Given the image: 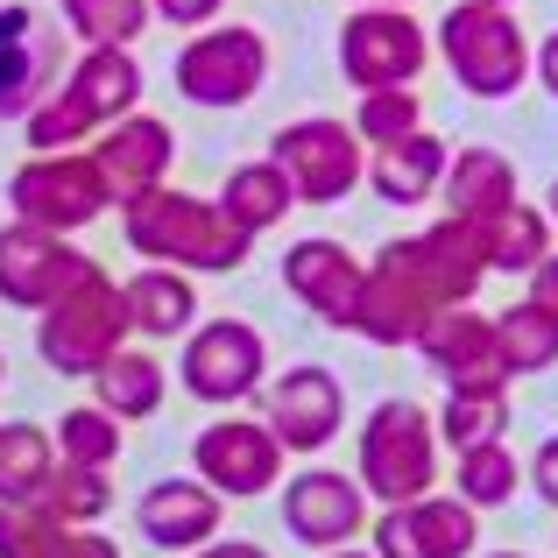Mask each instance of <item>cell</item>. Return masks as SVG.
I'll return each instance as SVG.
<instances>
[{"mask_svg": "<svg viewBox=\"0 0 558 558\" xmlns=\"http://www.w3.org/2000/svg\"><path fill=\"white\" fill-rule=\"evenodd\" d=\"M121 233L142 262H163V269H184V276H233L247 262V233L219 213L213 198L198 191H142V198L121 205Z\"/></svg>", "mask_w": 558, "mask_h": 558, "instance_id": "6da1fadb", "label": "cell"}, {"mask_svg": "<svg viewBox=\"0 0 558 558\" xmlns=\"http://www.w3.org/2000/svg\"><path fill=\"white\" fill-rule=\"evenodd\" d=\"M438 460H446V446H438V424L424 403H410V396H389V403L368 410V424H361V495L381 509H403L417 502V495L438 488Z\"/></svg>", "mask_w": 558, "mask_h": 558, "instance_id": "7a4b0ae2", "label": "cell"}, {"mask_svg": "<svg viewBox=\"0 0 558 558\" xmlns=\"http://www.w3.org/2000/svg\"><path fill=\"white\" fill-rule=\"evenodd\" d=\"M438 57H446L452 85L474 99H517L531 78V36H523L517 8H495V0H460L438 22Z\"/></svg>", "mask_w": 558, "mask_h": 558, "instance_id": "3957f363", "label": "cell"}, {"mask_svg": "<svg viewBox=\"0 0 558 558\" xmlns=\"http://www.w3.org/2000/svg\"><path fill=\"white\" fill-rule=\"evenodd\" d=\"M121 347H128V304H121V283H113L107 269L85 276L78 290H64L50 312H36V354L50 361L57 375L93 381Z\"/></svg>", "mask_w": 558, "mask_h": 558, "instance_id": "277c9868", "label": "cell"}, {"mask_svg": "<svg viewBox=\"0 0 558 558\" xmlns=\"http://www.w3.org/2000/svg\"><path fill=\"white\" fill-rule=\"evenodd\" d=\"M8 205L22 227H43V233H78L93 227V219L113 213L107 198V178H99V163L85 149H64V156H28L22 170L8 178Z\"/></svg>", "mask_w": 558, "mask_h": 558, "instance_id": "5b68a950", "label": "cell"}, {"mask_svg": "<svg viewBox=\"0 0 558 558\" xmlns=\"http://www.w3.org/2000/svg\"><path fill=\"white\" fill-rule=\"evenodd\" d=\"M269 163L290 178V198L298 205H340L354 198L361 178H368V149L347 121H290L276 128Z\"/></svg>", "mask_w": 558, "mask_h": 558, "instance_id": "8992f818", "label": "cell"}, {"mask_svg": "<svg viewBox=\"0 0 558 558\" xmlns=\"http://www.w3.org/2000/svg\"><path fill=\"white\" fill-rule=\"evenodd\" d=\"M432 64V36L410 8H354L340 22V71L354 93H396L417 85V71Z\"/></svg>", "mask_w": 558, "mask_h": 558, "instance_id": "52a82bcc", "label": "cell"}, {"mask_svg": "<svg viewBox=\"0 0 558 558\" xmlns=\"http://www.w3.org/2000/svg\"><path fill=\"white\" fill-rule=\"evenodd\" d=\"M269 78V43L262 28L241 22H213L178 50V93L191 107H247Z\"/></svg>", "mask_w": 558, "mask_h": 558, "instance_id": "ba28073f", "label": "cell"}, {"mask_svg": "<svg viewBox=\"0 0 558 558\" xmlns=\"http://www.w3.org/2000/svg\"><path fill=\"white\" fill-rule=\"evenodd\" d=\"M184 389L198 403H247L269 381V340H262L247 318H205V326L184 332V361H178Z\"/></svg>", "mask_w": 558, "mask_h": 558, "instance_id": "9c48e42d", "label": "cell"}, {"mask_svg": "<svg viewBox=\"0 0 558 558\" xmlns=\"http://www.w3.org/2000/svg\"><path fill=\"white\" fill-rule=\"evenodd\" d=\"M283 460L276 432L262 417H213L198 438H191V466L198 481L219 495V502H255V495L283 488Z\"/></svg>", "mask_w": 558, "mask_h": 558, "instance_id": "30bf717a", "label": "cell"}, {"mask_svg": "<svg viewBox=\"0 0 558 558\" xmlns=\"http://www.w3.org/2000/svg\"><path fill=\"white\" fill-rule=\"evenodd\" d=\"M438 318V298L424 290V276L403 262V247H381L375 262H361V290L340 332H361L375 347H417V332Z\"/></svg>", "mask_w": 558, "mask_h": 558, "instance_id": "8fae6325", "label": "cell"}, {"mask_svg": "<svg viewBox=\"0 0 558 558\" xmlns=\"http://www.w3.org/2000/svg\"><path fill=\"white\" fill-rule=\"evenodd\" d=\"M85 276H99L93 255L64 241V233H43V227H0V304L14 312H50L64 290H78Z\"/></svg>", "mask_w": 558, "mask_h": 558, "instance_id": "7c38bea8", "label": "cell"}, {"mask_svg": "<svg viewBox=\"0 0 558 558\" xmlns=\"http://www.w3.org/2000/svg\"><path fill=\"white\" fill-rule=\"evenodd\" d=\"M368 551L375 558H474L481 551V509L432 488L403 509L368 517Z\"/></svg>", "mask_w": 558, "mask_h": 558, "instance_id": "4fadbf2b", "label": "cell"}, {"mask_svg": "<svg viewBox=\"0 0 558 558\" xmlns=\"http://www.w3.org/2000/svg\"><path fill=\"white\" fill-rule=\"evenodd\" d=\"M262 403H269V432L283 452H326L347 424V396H340V375L304 361V368H283L276 381H262Z\"/></svg>", "mask_w": 558, "mask_h": 558, "instance_id": "5bb4252c", "label": "cell"}, {"mask_svg": "<svg viewBox=\"0 0 558 558\" xmlns=\"http://www.w3.org/2000/svg\"><path fill=\"white\" fill-rule=\"evenodd\" d=\"M283 502V531L298 537V545L312 551H340L354 545L361 531H368V495H361L354 474H332V466H304V474H290V488L276 495Z\"/></svg>", "mask_w": 558, "mask_h": 558, "instance_id": "9a60e30c", "label": "cell"}, {"mask_svg": "<svg viewBox=\"0 0 558 558\" xmlns=\"http://www.w3.org/2000/svg\"><path fill=\"white\" fill-rule=\"evenodd\" d=\"M85 156H93L99 178H107V198L128 205V198H142V191H156L170 178V163H178V135H170L156 113H121L113 128L93 135Z\"/></svg>", "mask_w": 558, "mask_h": 558, "instance_id": "2e32d148", "label": "cell"}, {"mask_svg": "<svg viewBox=\"0 0 558 558\" xmlns=\"http://www.w3.org/2000/svg\"><path fill=\"white\" fill-rule=\"evenodd\" d=\"M417 354L432 375H446V389H509L502 354H495V318L474 304H452L417 332Z\"/></svg>", "mask_w": 558, "mask_h": 558, "instance_id": "e0dca14e", "label": "cell"}, {"mask_svg": "<svg viewBox=\"0 0 558 558\" xmlns=\"http://www.w3.org/2000/svg\"><path fill=\"white\" fill-rule=\"evenodd\" d=\"M219 517H227V502H219L198 474L149 481V488H142V502H135V523H142V537H149L156 551H198V545H213V537H219Z\"/></svg>", "mask_w": 558, "mask_h": 558, "instance_id": "ac0fdd59", "label": "cell"}, {"mask_svg": "<svg viewBox=\"0 0 558 558\" xmlns=\"http://www.w3.org/2000/svg\"><path fill=\"white\" fill-rule=\"evenodd\" d=\"M283 290L304 304L312 318H326V326H347V312H354V290H361V262L347 255L340 241H298L283 255Z\"/></svg>", "mask_w": 558, "mask_h": 558, "instance_id": "d6986e66", "label": "cell"}, {"mask_svg": "<svg viewBox=\"0 0 558 558\" xmlns=\"http://www.w3.org/2000/svg\"><path fill=\"white\" fill-rule=\"evenodd\" d=\"M50 71H57V36L28 8H0V121L43 107Z\"/></svg>", "mask_w": 558, "mask_h": 558, "instance_id": "ffe728a7", "label": "cell"}, {"mask_svg": "<svg viewBox=\"0 0 558 558\" xmlns=\"http://www.w3.org/2000/svg\"><path fill=\"white\" fill-rule=\"evenodd\" d=\"M121 304H128V332H142V340H178V332L198 326V283L184 269H163V262L128 276Z\"/></svg>", "mask_w": 558, "mask_h": 558, "instance_id": "44dd1931", "label": "cell"}, {"mask_svg": "<svg viewBox=\"0 0 558 558\" xmlns=\"http://www.w3.org/2000/svg\"><path fill=\"white\" fill-rule=\"evenodd\" d=\"M446 219H474V227H488V219H502L509 205H517V163H509L502 149H460L446 163Z\"/></svg>", "mask_w": 558, "mask_h": 558, "instance_id": "7402d4cb", "label": "cell"}, {"mask_svg": "<svg viewBox=\"0 0 558 558\" xmlns=\"http://www.w3.org/2000/svg\"><path fill=\"white\" fill-rule=\"evenodd\" d=\"M446 163H452V149L424 128V135H410V142H396V149H375L368 156V178L361 184H375V198L381 205H424V198H438V184H446Z\"/></svg>", "mask_w": 558, "mask_h": 558, "instance_id": "603a6c76", "label": "cell"}, {"mask_svg": "<svg viewBox=\"0 0 558 558\" xmlns=\"http://www.w3.org/2000/svg\"><path fill=\"white\" fill-rule=\"evenodd\" d=\"M64 93L78 99L99 128H113L121 113L142 107V64H135V50H85L78 71L64 78Z\"/></svg>", "mask_w": 558, "mask_h": 558, "instance_id": "cb8c5ba5", "label": "cell"}, {"mask_svg": "<svg viewBox=\"0 0 558 558\" xmlns=\"http://www.w3.org/2000/svg\"><path fill=\"white\" fill-rule=\"evenodd\" d=\"M0 558H121V545L99 531L50 523L43 509H0Z\"/></svg>", "mask_w": 558, "mask_h": 558, "instance_id": "d4e9b609", "label": "cell"}, {"mask_svg": "<svg viewBox=\"0 0 558 558\" xmlns=\"http://www.w3.org/2000/svg\"><path fill=\"white\" fill-rule=\"evenodd\" d=\"M93 389H99V410H107V417L142 424V417H156V410H163V389H170V381H163V361H156V354L121 347V354L93 375Z\"/></svg>", "mask_w": 558, "mask_h": 558, "instance_id": "484cf974", "label": "cell"}, {"mask_svg": "<svg viewBox=\"0 0 558 558\" xmlns=\"http://www.w3.org/2000/svg\"><path fill=\"white\" fill-rule=\"evenodd\" d=\"M213 205L247 233V241H255V233L276 227V219H290V205H298V198H290V178H283L276 163H241L227 184H219Z\"/></svg>", "mask_w": 558, "mask_h": 558, "instance_id": "4316f807", "label": "cell"}, {"mask_svg": "<svg viewBox=\"0 0 558 558\" xmlns=\"http://www.w3.org/2000/svg\"><path fill=\"white\" fill-rule=\"evenodd\" d=\"M57 474V446L43 424H0V509H28Z\"/></svg>", "mask_w": 558, "mask_h": 558, "instance_id": "83f0119b", "label": "cell"}, {"mask_svg": "<svg viewBox=\"0 0 558 558\" xmlns=\"http://www.w3.org/2000/svg\"><path fill=\"white\" fill-rule=\"evenodd\" d=\"M495 354H502L509 381L558 368V318H545L531 298H517L509 312H495Z\"/></svg>", "mask_w": 558, "mask_h": 558, "instance_id": "f1b7e54d", "label": "cell"}, {"mask_svg": "<svg viewBox=\"0 0 558 558\" xmlns=\"http://www.w3.org/2000/svg\"><path fill=\"white\" fill-rule=\"evenodd\" d=\"M551 219H545V205H509L502 219H488V276H531L537 262L551 255Z\"/></svg>", "mask_w": 558, "mask_h": 558, "instance_id": "f546056e", "label": "cell"}, {"mask_svg": "<svg viewBox=\"0 0 558 558\" xmlns=\"http://www.w3.org/2000/svg\"><path fill=\"white\" fill-rule=\"evenodd\" d=\"M432 424H438V446H452V452L495 446L509 432V389H446V410Z\"/></svg>", "mask_w": 558, "mask_h": 558, "instance_id": "4dcf8cb0", "label": "cell"}, {"mask_svg": "<svg viewBox=\"0 0 558 558\" xmlns=\"http://www.w3.org/2000/svg\"><path fill=\"white\" fill-rule=\"evenodd\" d=\"M28 509H43L50 523H71V531H93V523L113 509V481L99 474V466H64L57 460V474L43 481V495Z\"/></svg>", "mask_w": 558, "mask_h": 558, "instance_id": "1f68e13d", "label": "cell"}, {"mask_svg": "<svg viewBox=\"0 0 558 558\" xmlns=\"http://www.w3.org/2000/svg\"><path fill=\"white\" fill-rule=\"evenodd\" d=\"M517 488H523V466H517V446H474V452H460V502L466 509H502V502H517Z\"/></svg>", "mask_w": 558, "mask_h": 558, "instance_id": "d6a6232c", "label": "cell"}, {"mask_svg": "<svg viewBox=\"0 0 558 558\" xmlns=\"http://www.w3.org/2000/svg\"><path fill=\"white\" fill-rule=\"evenodd\" d=\"M64 22L78 28L85 50H128L156 14H149V0H64Z\"/></svg>", "mask_w": 558, "mask_h": 558, "instance_id": "836d02e7", "label": "cell"}, {"mask_svg": "<svg viewBox=\"0 0 558 558\" xmlns=\"http://www.w3.org/2000/svg\"><path fill=\"white\" fill-rule=\"evenodd\" d=\"M50 446H57L64 466H99V474H107V466L121 460V417H107L99 403L64 410V424L50 432Z\"/></svg>", "mask_w": 558, "mask_h": 558, "instance_id": "e575fe53", "label": "cell"}, {"mask_svg": "<svg viewBox=\"0 0 558 558\" xmlns=\"http://www.w3.org/2000/svg\"><path fill=\"white\" fill-rule=\"evenodd\" d=\"M354 135H361V149H396V142H410V135H424V99L410 93V85H396V93H361V107H354Z\"/></svg>", "mask_w": 558, "mask_h": 558, "instance_id": "d590c367", "label": "cell"}, {"mask_svg": "<svg viewBox=\"0 0 558 558\" xmlns=\"http://www.w3.org/2000/svg\"><path fill=\"white\" fill-rule=\"evenodd\" d=\"M22 135H28V156H64V149H85L99 135V121L71 93H43V107L22 113Z\"/></svg>", "mask_w": 558, "mask_h": 558, "instance_id": "8d00e7d4", "label": "cell"}, {"mask_svg": "<svg viewBox=\"0 0 558 558\" xmlns=\"http://www.w3.org/2000/svg\"><path fill=\"white\" fill-rule=\"evenodd\" d=\"M227 0H149V14H163L170 28H213Z\"/></svg>", "mask_w": 558, "mask_h": 558, "instance_id": "74e56055", "label": "cell"}, {"mask_svg": "<svg viewBox=\"0 0 558 558\" xmlns=\"http://www.w3.org/2000/svg\"><path fill=\"white\" fill-rule=\"evenodd\" d=\"M531 304H537L545 318H558V247H551V255L531 269Z\"/></svg>", "mask_w": 558, "mask_h": 558, "instance_id": "f35d334b", "label": "cell"}, {"mask_svg": "<svg viewBox=\"0 0 558 558\" xmlns=\"http://www.w3.org/2000/svg\"><path fill=\"white\" fill-rule=\"evenodd\" d=\"M531 488L558 509V432L545 438V446H537V460H531Z\"/></svg>", "mask_w": 558, "mask_h": 558, "instance_id": "ab89813d", "label": "cell"}, {"mask_svg": "<svg viewBox=\"0 0 558 558\" xmlns=\"http://www.w3.org/2000/svg\"><path fill=\"white\" fill-rule=\"evenodd\" d=\"M531 71H537V78H545V93L558 99V28H551V36H545V43H537V50H531Z\"/></svg>", "mask_w": 558, "mask_h": 558, "instance_id": "60d3db41", "label": "cell"}, {"mask_svg": "<svg viewBox=\"0 0 558 558\" xmlns=\"http://www.w3.org/2000/svg\"><path fill=\"white\" fill-rule=\"evenodd\" d=\"M198 558H269V551L247 545V537H213V545H198Z\"/></svg>", "mask_w": 558, "mask_h": 558, "instance_id": "b9f144b4", "label": "cell"}, {"mask_svg": "<svg viewBox=\"0 0 558 558\" xmlns=\"http://www.w3.org/2000/svg\"><path fill=\"white\" fill-rule=\"evenodd\" d=\"M354 8H410V0H354Z\"/></svg>", "mask_w": 558, "mask_h": 558, "instance_id": "7bdbcfd3", "label": "cell"}, {"mask_svg": "<svg viewBox=\"0 0 558 558\" xmlns=\"http://www.w3.org/2000/svg\"><path fill=\"white\" fill-rule=\"evenodd\" d=\"M545 219H551V227H558V184H551V198H545Z\"/></svg>", "mask_w": 558, "mask_h": 558, "instance_id": "ee69618b", "label": "cell"}, {"mask_svg": "<svg viewBox=\"0 0 558 558\" xmlns=\"http://www.w3.org/2000/svg\"><path fill=\"white\" fill-rule=\"evenodd\" d=\"M326 558H375V551H354V545H340V551H326Z\"/></svg>", "mask_w": 558, "mask_h": 558, "instance_id": "f6af8a7d", "label": "cell"}, {"mask_svg": "<svg viewBox=\"0 0 558 558\" xmlns=\"http://www.w3.org/2000/svg\"><path fill=\"white\" fill-rule=\"evenodd\" d=\"M495 558H523V551H495Z\"/></svg>", "mask_w": 558, "mask_h": 558, "instance_id": "bcb514c9", "label": "cell"}, {"mask_svg": "<svg viewBox=\"0 0 558 558\" xmlns=\"http://www.w3.org/2000/svg\"><path fill=\"white\" fill-rule=\"evenodd\" d=\"M495 8H517V0H495Z\"/></svg>", "mask_w": 558, "mask_h": 558, "instance_id": "7dc6e473", "label": "cell"}, {"mask_svg": "<svg viewBox=\"0 0 558 558\" xmlns=\"http://www.w3.org/2000/svg\"><path fill=\"white\" fill-rule=\"evenodd\" d=\"M0 381H8V361H0Z\"/></svg>", "mask_w": 558, "mask_h": 558, "instance_id": "c3c4849f", "label": "cell"}]
</instances>
